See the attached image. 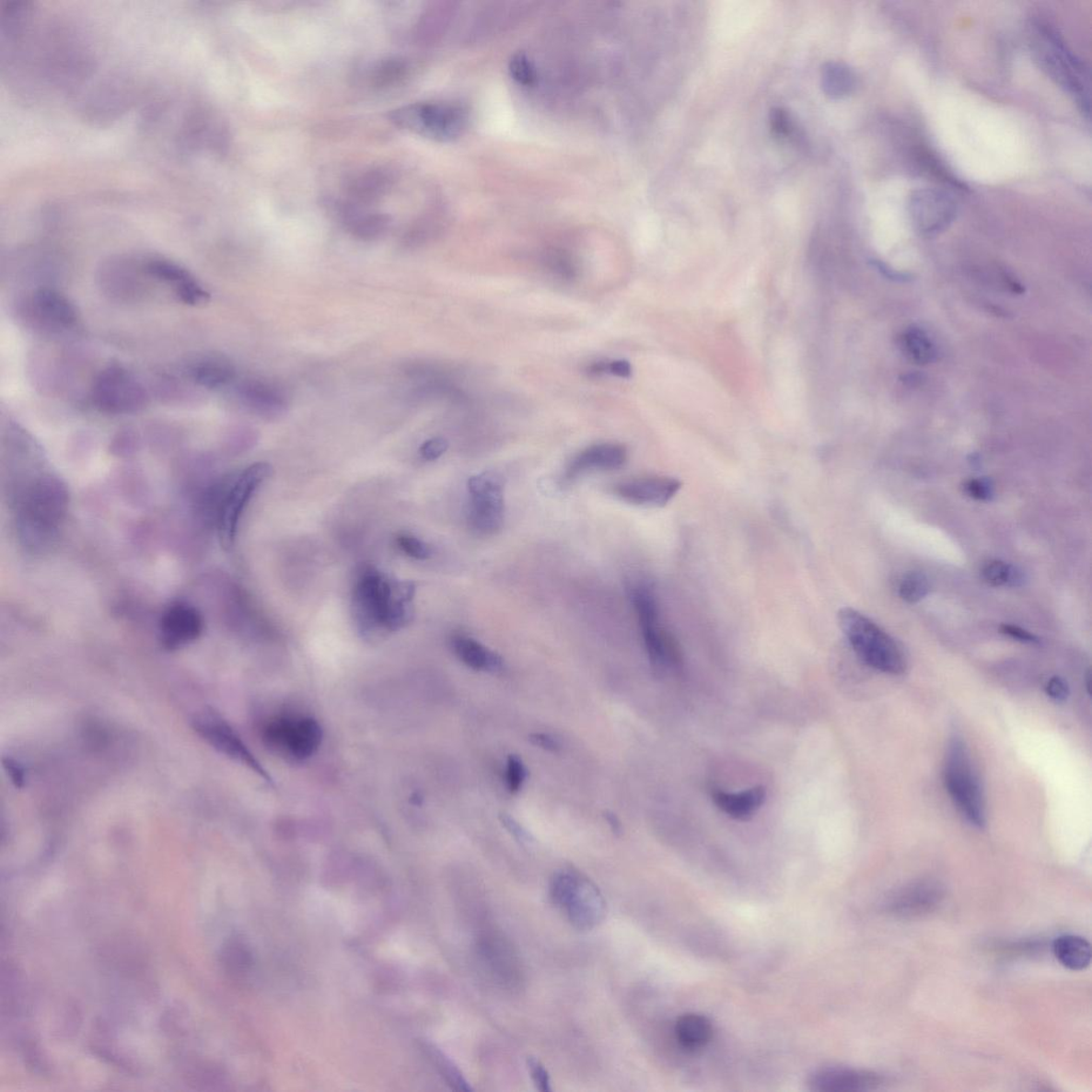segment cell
I'll return each mask as SVG.
<instances>
[{"label":"cell","mask_w":1092,"mask_h":1092,"mask_svg":"<svg viewBox=\"0 0 1092 1092\" xmlns=\"http://www.w3.org/2000/svg\"><path fill=\"white\" fill-rule=\"evenodd\" d=\"M712 797L714 805L727 817L745 821L753 818L764 805L766 791L763 786H754L738 793L714 791Z\"/></svg>","instance_id":"obj_22"},{"label":"cell","mask_w":1092,"mask_h":1092,"mask_svg":"<svg viewBox=\"0 0 1092 1092\" xmlns=\"http://www.w3.org/2000/svg\"><path fill=\"white\" fill-rule=\"evenodd\" d=\"M903 354L918 366L932 363L936 355L935 347L929 336L919 328L908 329L900 339Z\"/></svg>","instance_id":"obj_28"},{"label":"cell","mask_w":1092,"mask_h":1092,"mask_svg":"<svg viewBox=\"0 0 1092 1092\" xmlns=\"http://www.w3.org/2000/svg\"><path fill=\"white\" fill-rule=\"evenodd\" d=\"M1001 632L1004 633V635H1007L1011 638L1016 639L1017 642H1021L1024 644H1038V643H1040V639H1038L1037 636L1034 635V633H1031L1027 630H1023L1022 628H1020V626L1011 625V624H1003V625H1001Z\"/></svg>","instance_id":"obj_46"},{"label":"cell","mask_w":1092,"mask_h":1092,"mask_svg":"<svg viewBox=\"0 0 1092 1092\" xmlns=\"http://www.w3.org/2000/svg\"><path fill=\"white\" fill-rule=\"evenodd\" d=\"M827 92L831 96H846L853 92L855 87V76L849 67L842 64H831L824 76Z\"/></svg>","instance_id":"obj_32"},{"label":"cell","mask_w":1092,"mask_h":1092,"mask_svg":"<svg viewBox=\"0 0 1092 1092\" xmlns=\"http://www.w3.org/2000/svg\"><path fill=\"white\" fill-rule=\"evenodd\" d=\"M240 396L249 408L259 415L274 419L285 413V402L272 388L259 382H248L240 388Z\"/></svg>","instance_id":"obj_23"},{"label":"cell","mask_w":1092,"mask_h":1092,"mask_svg":"<svg viewBox=\"0 0 1092 1092\" xmlns=\"http://www.w3.org/2000/svg\"><path fill=\"white\" fill-rule=\"evenodd\" d=\"M838 619L841 630L863 663L893 676L906 671V658L899 645L871 619L849 608L841 610Z\"/></svg>","instance_id":"obj_3"},{"label":"cell","mask_w":1092,"mask_h":1092,"mask_svg":"<svg viewBox=\"0 0 1092 1092\" xmlns=\"http://www.w3.org/2000/svg\"><path fill=\"white\" fill-rule=\"evenodd\" d=\"M543 266L557 279L573 281L577 278L578 266L573 256L563 250L552 249L543 255Z\"/></svg>","instance_id":"obj_31"},{"label":"cell","mask_w":1092,"mask_h":1092,"mask_svg":"<svg viewBox=\"0 0 1092 1092\" xmlns=\"http://www.w3.org/2000/svg\"><path fill=\"white\" fill-rule=\"evenodd\" d=\"M930 591L927 576L922 572H909L901 578L899 593L903 601L915 604L924 598Z\"/></svg>","instance_id":"obj_34"},{"label":"cell","mask_w":1092,"mask_h":1092,"mask_svg":"<svg viewBox=\"0 0 1092 1092\" xmlns=\"http://www.w3.org/2000/svg\"><path fill=\"white\" fill-rule=\"evenodd\" d=\"M395 540L404 554L417 559V561H426L431 556L430 546L415 536L400 534Z\"/></svg>","instance_id":"obj_37"},{"label":"cell","mask_w":1092,"mask_h":1092,"mask_svg":"<svg viewBox=\"0 0 1092 1092\" xmlns=\"http://www.w3.org/2000/svg\"><path fill=\"white\" fill-rule=\"evenodd\" d=\"M674 1034L680 1047L689 1051L703 1049L710 1042L713 1036L712 1023L706 1016L698 1014H686L680 1016Z\"/></svg>","instance_id":"obj_24"},{"label":"cell","mask_w":1092,"mask_h":1092,"mask_svg":"<svg viewBox=\"0 0 1092 1092\" xmlns=\"http://www.w3.org/2000/svg\"><path fill=\"white\" fill-rule=\"evenodd\" d=\"M1038 60L1051 78L1075 98L1081 110L1090 113V80L1085 64L1072 53L1055 32L1038 31L1035 41Z\"/></svg>","instance_id":"obj_7"},{"label":"cell","mask_w":1092,"mask_h":1092,"mask_svg":"<svg viewBox=\"0 0 1092 1092\" xmlns=\"http://www.w3.org/2000/svg\"><path fill=\"white\" fill-rule=\"evenodd\" d=\"M609 366H610V362H608V361H598V362L592 363L591 366H589L587 368V373H588V375H590L592 377H598V376L604 375L606 373H609Z\"/></svg>","instance_id":"obj_49"},{"label":"cell","mask_w":1092,"mask_h":1092,"mask_svg":"<svg viewBox=\"0 0 1092 1092\" xmlns=\"http://www.w3.org/2000/svg\"><path fill=\"white\" fill-rule=\"evenodd\" d=\"M203 629V617L194 606L174 603L160 619V643L167 650H179L195 642Z\"/></svg>","instance_id":"obj_17"},{"label":"cell","mask_w":1092,"mask_h":1092,"mask_svg":"<svg viewBox=\"0 0 1092 1092\" xmlns=\"http://www.w3.org/2000/svg\"><path fill=\"white\" fill-rule=\"evenodd\" d=\"M448 449V442L443 437H434L424 442L421 448L420 454L424 460L435 461L439 459Z\"/></svg>","instance_id":"obj_43"},{"label":"cell","mask_w":1092,"mask_h":1092,"mask_svg":"<svg viewBox=\"0 0 1092 1092\" xmlns=\"http://www.w3.org/2000/svg\"><path fill=\"white\" fill-rule=\"evenodd\" d=\"M682 482L669 476H646L619 482L613 494L620 500L642 507L660 508L668 505L682 489Z\"/></svg>","instance_id":"obj_15"},{"label":"cell","mask_w":1092,"mask_h":1092,"mask_svg":"<svg viewBox=\"0 0 1092 1092\" xmlns=\"http://www.w3.org/2000/svg\"><path fill=\"white\" fill-rule=\"evenodd\" d=\"M965 492L977 501H990L993 497V484L987 478H974L965 483Z\"/></svg>","instance_id":"obj_41"},{"label":"cell","mask_w":1092,"mask_h":1092,"mask_svg":"<svg viewBox=\"0 0 1092 1092\" xmlns=\"http://www.w3.org/2000/svg\"><path fill=\"white\" fill-rule=\"evenodd\" d=\"M191 376L198 386L205 389H219L230 383L235 372L230 364L217 360L202 361L192 368Z\"/></svg>","instance_id":"obj_27"},{"label":"cell","mask_w":1092,"mask_h":1092,"mask_svg":"<svg viewBox=\"0 0 1092 1092\" xmlns=\"http://www.w3.org/2000/svg\"><path fill=\"white\" fill-rule=\"evenodd\" d=\"M500 820L505 831H507L512 835V837L517 840V842H520L521 845L531 846L532 842H534V838H532V835L528 831H526L523 826H521L520 822H517L514 818L509 817L508 814H501Z\"/></svg>","instance_id":"obj_42"},{"label":"cell","mask_w":1092,"mask_h":1092,"mask_svg":"<svg viewBox=\"0 0 1092 1092\" xmlns=\"http://www.w3.org/2000/svg\"><path fill=\"white\" fill-rule=\"evenodd\" d=\"M526 1064L536 1087L543 1092L552 1091L551 1076L542 1063L535 1057H529Z\"/></svg>","instance_id":"obj_40"},{"label":"cell","mask_w":1092,"mask_h":1092,"mask_svg":"<svg viewBox=\"0 0 1092 1092\" xmlns=\"http://www.w3.org/2000/svg\"><path fill=\"white\" fill-rule=\"evenodd\" d=\"M389 118L401 130L441 143L459 138L468 126L467 111L454 103L409 104L397 108Z\"/></svg>","instance_id":"obj_6"},{"label":"cell","mask_w":1092,"mask_h":1092,"mask_svg":"<svg viewBox=\"0 0 1092 1092\" xmlns=\"http://www.w3.org/2000/svg\"><path fill=\"white\" fill-rule=\"evenodd\" d=\"M145 272L154 279L177 283L178 285L192 278L185 268L175 264L173 261L165 260H152L147 261L145 265Z\"/></svg>","instance_id":"obj_33"},{"label":"cell","mask_w":1092,"mask_h":1092,"mask_svg":"<svg viewBox=\"0 0 1092 1092\" xmlns=\"http://www.w3.org/2000/svg\"><path fill=\"white\" fill-rule=\"evenodd\" d=\"M604 818L606 820H608L613 833H616V834L622 833V822H620V820L618 819V818L616 817L615 814L608 811V812H605Z\"/></svg>","instance_id":"obj_50"},{"label":"cell","mask_w":1092,"mask_h":1092,"mask_svg":"<svg viewBox=\"0 0 1092 1092\" xmlns=\"http://www.w3.org/2000/svg\"><path fill=\"white\" fill-rule=\"evenodd\" d=\"M177 295L181 302L192 307L204 306L211 300L210 293L206 292L192 278L178 285Z\"/></svg>","instance_id":"obj_36"},{"label":"cell","mask_w":1092,"mask_h":1092,"mask_svg":"<svg viewBox=\"0 0 1092 1092\" xmlns=\"http://www.w3.org/2000/svg\"><path fill=\"white\" fill-rule=\"evenodd\" d=\"M67 504L66 492L57 478L41 476L31 482L18 503V524L30 542H46L63 520Z\"/></svg>","instance_id":"obj_4"},{"label":"cell","mask_w":1092,"mask_h":1092,"mask_svg":"<svg viewBox=\"0 0 1092 1092\" xmlns=\"http://www.w3.org/2000/svg\"><path fill=\"white\" fill-rule=\"evenodd\" d=\"M943 779L950 799L969 824L985 827V794L966 741L959 737L950 738L947 745Z\"/></svg>","instance_id":"obj_2"},{"label":"cell","mask_w":1092,"mask_h":1092,"mask_svg":"<svg viewBox=\"0 0 1092 1092\" xmlns=\"http://www.w3.org/2000/svg\"><path fill=\"white\" fill-rule=\"evenodd\" d=\"M945 896V889L940 883L922 880L910 883L888 896L885 907L889 914L899 918H918L935 912Z\"/></svg>","instance_id":"obj_16"},{"label":"cell","mask_w":1092,"mask_h":1092,"mask_svg":"<svg viewBox=\"0 0 1092 1092\" xmlns=\"http://www.w3.org/2000/svg\"><path fill=\"white\" fill-rule=\"evenodd\" d=\"M632 602L642 628L646 652L653 668L659 672L679 665V645L660 623L659 608L656 596L646 585H636L632 589Z\"/></svg>","instance_id":"obj_9"},{"label":"cell","mask_w":1092,"mask_h":1092,"mask_svg":"<svg viewBox=\"0 0 1092 1092\" xmlns=\"http://www.w3.org/2000/svg\"><path fill=\"white\" fill-rule=\"evenodd\" d=\"M632 366L628 361L617 360L610 362L609 373L620 377V378L628 379L632 376Z\"/></svg>","instance_id":"obj_48"},{"label":"cell","mask_w":1092,"mask_h":1092,"mask_svg":"<svg viewBox=\"0 0 1092 1092\" xmlns=\"http://www.w3.org/2000/svg\"><path fill=\"white\" fill-rule=\"evenodd\" d=\"M1054 955L1063 967L1082 970L1090 965V943L1078 935H1062L1054 941Z\"/></svg>","instance_id":"obj_25"},{"label":"cell","mask_w":1092,"mask_h":1092,"mask_svg":"<svg viewBox=\"0 0 1092 1092\" xmlns=\"http://www.w3.org/2000/svg\"><path fill=\"white\" fill-rule=\"evenodd\" d=\"M409 64L401 58H388L376 64L369 73L374 86L388 87L400 83L409 74Z\"/></svg>","instance_id":"obj_30"},{"label":"cell","mask_w":1092,"mask_h":1092,"mask_svg":"<svg viewBox=\"0 0 1092 1092\" xmlns=\"http://www.w3.org/2000/svg\"><path fill=\"white\" fill-rule=\"evenodd\" d=\"M415 592L413 582L392 578L374 565L363 567L352 596L357 633L367 642H376L406 628L414 618Z\"/></svg>","instance_id":"obj_1"},{"label":"cell","mask_w":1092,"mask_h":1092,"mask_svg":"<svg viewBox=\"0 0 1092 1092\" xmlns=\"http://www.w3.org/2000/svg\"><path fill=\"white\" fill-rule=\"evenodd\" d=\"M36 314L52 326L69 328L77 321V311L64 295L52 288H40L33 295Z\"/></svg>","instance_id":"obj_20"},{"label":"cell","mask_w":1092,"mask_h":1092,"mask_svg":"<svg viewBox=\"0 0 1092 1092\" xmlns=\"http://www.w3.org/2000/svg\"><path fill=\"white\" fill-rule=\"evenodd\" d=\"M529 741L532 745L541 748L545 751L556 753L562 749L559 740L546 733H532L529 736Z\"/></svg>","instance_id":"obj_45"},{"label":"cell","mask_w":1092,"mask_h":1092,"mask_svg":"<svg viewBox=\"0 0 1092 1092\" xmlns=\"http://www.w3.org/2000/svg\"><path fill=\"white\" fill-rule=\"evenodd\" d=\"M981 576L983 582L993 587H1020L1026 582V576L1019 568L1001 561H991L983 564Z\"/></svg>","instance_id":"obj_29"},{"label":"cell","mask_w":1092,"mask_h":1092,"mask_svg":"<svg viewBox=\"0 0 1092 1092\" xmlns=\"http://www.w3.org/2000/svg\"><path fill=\"white\" fill-rule=\"evenodd\" d=\"M193 729L215 750L250 768L260 776L269 779L264 768L240 738L238 732L217 714L204 713L193 721Z\"/></svg>","instance_id":"obj_14"},{"label":"cell","mask_w":1092,"mask_h":1092,"mask_svg":"<svg viewBox=\"0 0 1092 1092\" xmlns=\"http://www.w3.org/2000/svg\"><path fill=\"white\" fill-rule=\"evenodd\" d=\"M4 767L9 778L17 787H23L25 781L24 770L21 765L10 758L3 760Z\"/></svg>","instance_id":"obj_47"},{"label":"cell","mask_w":1092,"mask_h":1092,"mask_svg":"<svg viewBox=\"0 0 1092 1092\" xmlns=\"http://www.w3.org/2000/svg\"><path fill=\"white\" fill-rule=\"evenodd\" d=\"M883 1084V1077L872 1071L828 1067L814 1072L808 1087L817 1092H855L875 1090Z\"/></svg>","instance_id":"obj_18"},{"label":"cell","mask_w":1092,"mask_h":1092,"mask_svg":"<svg viewBox=\"0 0 1092 1092\" xmlns=\"http://www.w3.org/2000/svg\"><path fill=\"white\" fill-rule=\"evenodd\" d=\"M273 467L266 462H258L242 470L231 484L227 485L218 507V531L222 546L232 548L238 524L244 510L256 490L273 474Z\"/></svg>","instance_id":"obj_11"},{"label":"cell","mask_w":1092,"mask_h":1092,"mask_svg":"<svg viewBox=\"0 0 1092 1092\" xmlns=\"http://www.w3.org/2000/svg\"><path fill=\"white\" fill-rule=\"evenodd\" d=\"M628 460V450L622 444L592 445L577 454L565 470L564 480L572 482L591 470H617Z\"/></svg>","instance_id":"obj_19"},{"label":"cell","mask_w":1092,"mask_h":1092,"mask_svg":"<svg viewBox=\"0 0 1092 1092\" xmlns=\"http://www.w3.org/2000/svg\"><path fill=\"white\" fill-rule=\"evenodd\" d=\"M147 390L132 373L121 366H110L94 381L92 401L100 412L133 414L145 409Z\"/></svg>","instance_id":"obj_10"},{"label":"cell","mask_w":1092,"mask_h":1092,"mask_svg":"<svg viewBox=\"0 0 1092 1092\" xmlns=\"http://www.w3.org/2000/svg\"><path fill=\"white\" fill-rule=\"evenodd\" d=\"M1046 692L1051 699L1063 703L1069 696V686L1063 679L1053 677L1048 680Z\"/></svg>","instance_id":"obj_44"},{"label":"cell","mask_w":1092,"mask_h":1092,"mask_svg":"<svg viewBox=\"0 0 1092 1092\" xmlns=\"http://www.w3.org/2000/svg\"><path fill=\"white\" fill-rule=\"evenodd\" d=\"M526 778H528V770H526L523 761L516 754H511L507 760V770H505V784H507L508 791L511 794L520 792Z\"/></svg>","instance_id":"obj_38"},{"label":"cell","mask_w":1092,"mask_h":1092,"mask_svg":"<svg viewBox=\"0 0 1092 1092\" xmlns=\"http://www.w3.org/2000/svg\"><path fill=\"white\" fill-rule=\"evenodd\" d=\"M225 966L234 973H242L251 966L252 957L244 943L235 940L228 943L222 953Z\"/></svg>","instance_id":"obj_35"},{"label":"cell","mask_w":1092,"mask_h":1092,"mask_svg":"<svg viewBox=\"0 0 1092 1092\" xmlns=\"http://www.w3.org/2000/svg\"><path fill=\"white\" fill-rule=\"evenodd\" d=\"M421 1049L424 1055L428 1057L431 1063L439 1075L444 1078V1081L449 1086L457 1091H470V1085L462 1075V1072L458 1068L450 1058L443 1053L441 1049L437 1048L433 1042L426 1040L420 1041Z\"/></svg>","instance_id":"obj_26"},{"label":"cell","mask_w":1092,"mask_h":1092,"mask_svg":"<svg viewBox=\"0 0 1092 1092\" xmlns=\"http://www.w3.org/2000/svg\"><path fill=\"white\" fill-rule=\"evenodd\" d=\"M450 645L456 656L470 669L485 672H497L503 669V658L474 638L457 633L451 637Z\"/></svg>","instance_id":"obj_21"},{"label":"cell","mask_w":1092,"mask_h":1092,"mask_svg":"<svg viewBox=\"0 0 1092 1092\" xmlns=\"http://www.w3.org/2000/svg\"><path fill=\"white\" fill-rule=\"evenodd\" d=\"M510 71L511 76L522 85L529 86L535 82L536 67L528 57L521 53L511 60Z\"/></svg>","instance_id":"obj_39"},{"label":"cell","mask_w":1092,"mask_h":1092,"mask_svg":"<svg viewBox=\"0 0 1092 1092\" xmlns=\"http://www.w3.org/2000/svg\"><path fill=\"white\" fill-rule=\"evenodd\" d=\"M908 211L916 230L923 235H935L953 224L957 203L947 192L925 188L910 195Z\"/></svg>","instance_id":"obj_13"},{"label":"cell","mask_w":1092,"mask_h":1092,"mask_svg":"<svg viewBox=\"0 0 1092 1092\" xmlns=\"http://www.w3.org/2000/svg\"><path fill=\"white\" fill-rule=\"evenodd\" d=\"M550 896L578 930L596 928L605 918L603 894L595 883L575 869H561L552 875Z\"/></svg>","instance_id":"obj_5"},{"label":"cell","mask_w":1092,"mask_h":1092,"mask_svg":"<svg viewBox=\"0 0 1092 1092\" xmlns=\"http://www.w3.org/2000/svg\"><path fill=\"white\" fill-rule=\"evenodd\" d=\"M470 505L468 522L481 536H494L505 523V494L502 478L494 471L471 476L468 482Z\"/></svg>","instance_id":"obj_12"},{"label":"cell","mask_w":1092,"mask_h":1092,"mask_svg":"<svg viewBox=\"0 0 1092 1092\" xmlns=\"http://www.w3.org/2000/svg\"><path fill=\"white\" fill-rule=\"evenodd\" d=\"M262 740L269 749L288 761H301L314 756L322 741L319 721L301 714H281L268 721Z\"/></svg>","instance_id":"obj_8"}]
</instances>
